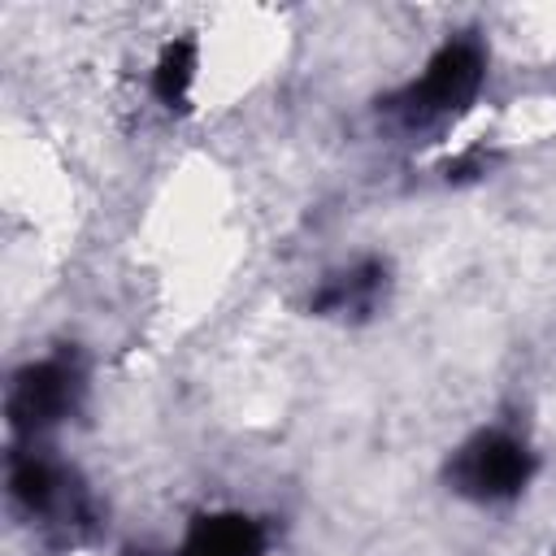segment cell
I'll return each mask as SVG.
<instances>
[{"label":"cell","instance_id":"cell-1","mask_svg":"<svg viewBox=\"0 0 556 556\" xmlns=\"http://www.w3.org/2000/svg\"><path fill=\"white\" fill-rule=\"evenodd\" d=\"M482 87V48L473 39H452L434 52V61L426 65V74L395 96V113L404 122H430L439 113H456L465 109Z\"/></svg>","mask_w":556,"mask_h":556},{"label":"cell","instance_id":"cell-2","mask_svg":"<svg viewBox=\"0 0 556 556\" xmlns=\"http://www.w3.org/2000/svg\"><path fill=\"white\" fill-rule=\"evenodd\" d=\"M530 473H534V460H530L526 443L504 430L473 434L447 465L452 491H460L469 500H508L530 482Z\"/></svg>","mask_w":556,"mask_h":556},{"label":"cell","instance_id":"cell-3","mask_svg":"<svg viewBox=\"0 0 556 556\" xmlns=\"http://www.w3.org/2000/svg\"><path fill=\"white\" fill-rule=\"evenodd\" d=\"M78 387H83V374H78V365L70 356H52V361L26 365L13 378V391H9L13 430H43V426L61 421L74 408Z\"/></svg>","mask_w":556,"mask_h":556},{"label":"cell","instance_id":"cell-4","mask_svg":"<svg viewBox=\"0 0 556 556\" xmlns=\"http://www.w3.org/2000/svg\"><path fill=\"white\" fill-rule=\"evenodd\" d=\"M265 530L243 513H208L195 517L182 547L174 556H261Z\"/></svg>","mask_w":556,"mask_h":556},{"label":"cell","instance_id":"cell-5","mask_svg":"<svg viewBox=\"0 0 556 556\" xmlns=\"http://www.w3.org/2000/svg\"><path fill=\"white\" fill-rule=\"evenodd\" d=\"M382 282H387V265L382 261H356V265H348V269H339V274H330L326 282H321V291L313 295V313H321V317H330V313H352V317H361V313H369L374 308V300H378V291H382Z\"/></svg>","mask_w":556,"mask_h":556},{"label":"cell","instance_id":"cell-6","mask_svg":"<svg viewBox=\"0 0 556 556\" xmlns=\"http://www.w3.org/2000/svg\"><path fill=\"white\" fill-rule=\"evenodd\" d=\"M191 74H195V48L187 39L182 43H169L165 56H161V65H156V74H152V87H156L161 104L182 109L187 87H191Z\"/></svg>","mask_w":556,"mask_h":556}]
</instances>
